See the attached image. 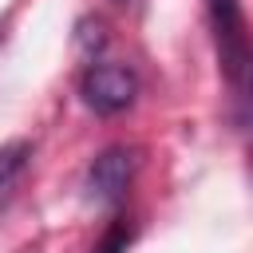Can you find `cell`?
Instances as JSON below:
<instances>
[{
    "mask_svg": "<svg viewBox=\"0 0 253 253\" xmlns=\"http://www.w3.org/2000/svg\"><path fill=\"white\" fill-rule=\"evenodd\" d=\"M206 4H210V24H213L221 71L237 91H245V79H249V32H245L241 4L237 0H206Z\"/></svg>",
    "mask_w": 253,
    "mask_h": 253,
    "instance_id": "6da1fadb",
    "label": "cell"
},
{
    "mask_svg": "<svg viewBox=\"0 0 253 253\" xmlns=\"http://www.w3.org/2000/svg\"><path fill=\"white\" fill-rule=\"evenodd\" d=\"M79 95H83V103H87L91 111H99V115H119V111H126V107L134 103L138 79H134V71L123 67V63H91V67L83 71V79H79Z\"/></svg>",
    "mask_w": 253,
    "mask_h": 253,
    "instance_id": "7a4b0ae2",
    "label": "cell"
},
{
    "mask_svg": "<svg viewBox=\"0 0 253 253\" xmlns=\"http://www.w3.org/2000/svg\"><path fill=\"white\" fill-rule=\"evenodd\" d=\"M130 178H134V150L111 146V150H103V154L91 162V170H87V190H91V198H99V202H119V198L126 194Z\"/></svg>",
    "mask_w": 253,
    "mask_h": 253,
    "instance_id": "3957f363",
    "label": "cell"
},
{
    "mask_svg": "<svg viewBox=\"0 0 253 253\" xmlns=\"http://www.w3.org/2000/svg\"><path fill=\"white\" fill-rule=\"evenodd\" d=\"M32 158V146L24 142V138H16V142H4L0 146V190L24 170V162Z\"/></svg>",
    "mask_w": 253,
    "mask_h": 253,
    "instance_id": "277c9868",
    "label": "cell"
},
{
    "mask_svg": "<svg viewBox=\"0 0 253 253\" xmlns=\"http://www.w3.org/2000/svg\"><path fill=\"white\" fill-rule=\"evenodd\" d=\"M126 241H130V229L119 221V225H111V233L95 245V253H126Z\"/></svg>",
    "mask_w": 253,
    "mask_h": 253,
    "instance_id": "5b68a950",
    "label": "cell"
},
{
    "mask_svg": "<svg viewBox=\"0 0 253 253\" xmlns=\"http://www.w3.org/2000/svg\"><path fill=\"white\" fill-rule=\"evenodd\" d=\"M119 4H130V0H119Z\"/></svg>",
    "mask_w": 253,
    "mask_h": 253,
    "instance_id": "8992f818",
    "label": "cell"
}]
</instances>
